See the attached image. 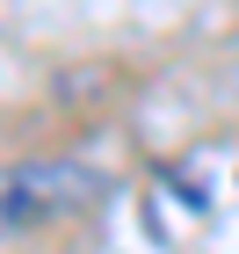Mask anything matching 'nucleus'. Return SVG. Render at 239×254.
Masks as SVG:
<instances>
[{
    "mask_svg": "<svg viewBox=\"0 0 239 254\" xmlns=\"http://www.w3.org/2000/svg\"><path fill=\"white\" fill-rule=\"evenodd\" d=\"M232 189H239V175H232Z\"/></svg>",
    "mask_w": 239,
    "mask_h": 254,
    "instance_id": "f03ea898",
    "label": "nucleus"
},
{
    "mask_svg": "<svg viewBox=\"0 0 239 254\" xmlns=\"http://www.w3.org/2000/svg\"><path fill=\"white\" fill-rule=\"evenodd\" d=\"M101 196H109V175L95 160H7L0 167V247L51 233L65 218H87Z\"/></svg>",
    "mask_w": 239,
    "mask_h": 254,
    "instance_id": "f257e3e1",
    "label": "nucleus"
}]
</instances>
